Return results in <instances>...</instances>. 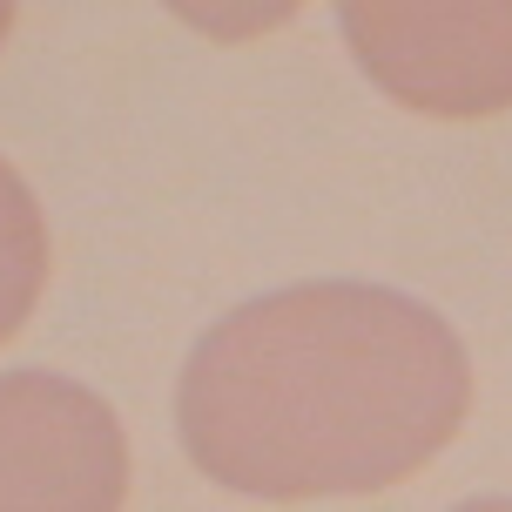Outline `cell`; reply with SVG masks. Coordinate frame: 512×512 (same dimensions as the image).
Returning a JSON list of instances; mask_svg holds the SVG:
<instances>
[{
    "instance_id": "277c9868",
    "label": "cell",
    "mask_w": 512,
    "mask_h": 512,
    "mask_svg": "<svg viewBox=\"0 0 512 512\" xmlns=\"http://www.w3.org/2000/svg\"><path fill=\"white\" fill-rule=\"evenodd\" d=\"M48 263H54L48 216L34 203L27 176L0 155V344L34 317L41 290H48Z\"/></svg>"
},
{
    "instance_id": "7a4b0ae2",
    "label": "cell",
    "mask_w": 512,
    "mask_h": 512,
    "mask_svg": "<svg viewBox=\"0 0 512 512\" xmlns=\"http://www.w3.org/2000/svg\"><path fill=\"white\" fill-rule=\"evenodd\" d=\"M337 34L411 115L486 122L512 108V0H344Z\"/></svg>"
},
{
    "instance_id": "5b68a950",
    "label": "cell",
    "mask_w": 512,
    "mask_h": 512,
    "mask_svg": "<svg viewBox=\"0 0 512 512\" xmlns=\"http://www.w3.org/2000/svg\"><path fill=\"white\" fill-rule=\"evenodd\" d=\"M189 27H203V34H263V27H283L297 7H256V14H209V7H176Z\"/></svg>"
},
{
    "instance_id": "3957f363",
    "label": "cell",
    "mask_w": 512,
    "mask_h": 512,
    "mask_svg": "<svg viewBox=\"0 0 512 512\" xmlns=\"http://www.w3.org/2000/svg\"><path fill=\"white\" fill-rule=\"evenodd\" d=\"M128 432L61 371H0V512H122Z\"/></svg>"
},
{
    "instance_id": "8992f818",
    "label": "cell",
    "mask_w": 512,
    "mask_h": 512,
    "mask_svg": "<svg viewBox=\"0 0 512 512\" xmlns=\"http://www.w3.org/2000/svg\"><path fill=\"white\" fill-rule=\"evenodd\" d=\"M452 512H512V492H492V499H465V506Z\"/></svg>"
},
{
    "instance_id": "6da1fadb",
    "label": "cell",
    "mask_w": 512,
    "mask_h": 512,
    "mask_svg": "<svg viewBox=\"0 0 512 512\" xmlns=\"http://www.w3.org/2000/svg\"><path fill=\"white\" fill-rule=\"evenodd\" d=\"M465 337L411 290L310 277L223 310L176 378V432L209 486L304 506L371 499L459 438Z\"/></svg>"
},
{
    "instance_id": "52a82bcc",
    "label": "cell",
    "mask_w": 512,
    "mask_h": 512,
    "mask_svg": "<svg viewBox=\"0 0 512 512\" xmlns=\"http://www.w3.org/2000/svg\"><path fill=\"white\" fill-rule=\"evenodd\" d=\"M7 34H14V7L0 0V48H7Z\"/></svg>"
}]
</instances>
